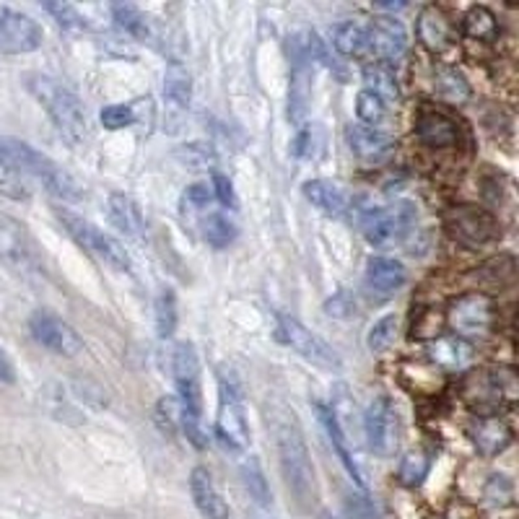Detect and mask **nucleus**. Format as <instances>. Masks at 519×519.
I'll return each instance as SVG.
<instances>
[{"label":"nucleus","mask_w":519,"mask_h":519,"mask_svg":"<svg viewBox=\"0 0 519 519\" xmlns=\"http://www.w3.org/2000/svg\"><path fill=\"white\" fill-rule=\"evenodd\" d=\"M26 86L35 94V99L42 105V109L47 112L57 135L65 144L73 145V148L86 144V138H89L86 109L65 84H60L57 78L45 75V73H32V75H26Z\"/></svg>","instance_id":"1"},{"label":"nucleus","mask_w":519,"mask_h":519,"mask_svg":"<svg viewBox=\"0 0 519 519\" xmlns=\"http://www.w3.org/2000/svg\"><path fill=\"white\" fill-rule=\"evenodd\" d=\"M3 148L8 151L11 162L16 164V169L26 179H35L36 185H42L50 195L60 197L65 203H78L86 197V190L78 179L73 177L71 172H65L57 162H53L47 154L36 151L24 141H3Z\"/></svg>","instance_id":"2"},{"label":"nucleus","mask_w":519,"mask_h":519,"mask_svg":"<svg viewBox=\"0 0 519 519\" xmlns=\"http://www.w3.org/2000/svg\"><path fill=\"white\" fill-rule=\"evenodd\" d=\"M172 374L177 387V403L182 408V434L187 442H193L197 449H203L208 442L200 429V415H203V387H200V361L195 348L190 343L175 345L172 354Z\"/></svg>","instance_id":"3"},{"label":"nucleus","mask_w":519,"mask_h":519,"mask_svg":"<svg viewBox=\"0 0 519 519\" xmlns=\"http://www.w3.org/2000/svg\"><path fill=\"white\" fill-rule=\"evenodd\" d=\"M275 444H278V463H281V473H284L288 491L294 494L299 506H304V509L314 506L317 475H314V465H312L302 431L291 424H281L275 429Z\"/></svg>","instance_id":"4"},{"label":"nucleus","mask_w":519,"mask_h":519,"mask_svg":"<svg viewBox=\"0 0 519 519\" xmlns=\"http://www.w3.org/2000/svg\"><path fill=\"white\" fill-rule=\"evenodd\" d=\"M55 218L60 221V226L65 229V234L71 236L81 250H86L96 260H102L105 265L117 270V273H127L130 270V265H133L130 255L123 247V242H117L112 234L94 226L89 218L73 214L71 208H55Z\"/></svg>","instance_id":"5"},{"label":"nucleus","mask_w":519,"mask_h":519,"mask_svg":"<svg viewBox=\"0 0 519 519\" xmlns=\"http://www.w3.org/2000/svg\"><path fill=\"white\" fill-rule=\"evenodd\" d=\"M358 226L369 245L374 247H393L400 245L415 226V205L400 200L394 205H361L356 211Z\"/></svg>","instance_id":"6"},{"label":"nucleus","mask_w":519,"mask_h":519,"mask_svg":"<svg viewBox=\"0 0 519 519\" xmlns=\"http://www.w3.org/2000/svg\"><path fill=\"white\" fill-rule=\"evenodd\" d=\"M215 436L232 452H242L250 444V426L245 415V397L239 382L232 372H221L218 376V418H215Z\"/></svg>","instance_id":"7"},{"label":"nucleus","mask_w":519,"mask_h":519,"mask_svg":"<svg viewBox=\"0 0 519 519\" xmlns=\"http://www.w3.org/2000/svg\"><path fill=\"white\" fill-rule=\"evenodd\" d=\"M275 341L284 343L294 354H299L304 361L320 366V369H330V372L341 369V358L335 354V348L327 345L317 333H312L306 324H302L291 314L275 317Z\"/></svg>","instance_id":"8"},{"label":"nucleus","mask_w":519,"mask_h":519,"mask_svg":"<svg viewBox=\"0 0 519 519\" xmlns=\"http://www.w3.org/2000/svg\"><path fill=\"white\" fill-rule=\"evenodd\" d=\"M444 226H447L449 236L467 250L485 247L502 236V226H499L496 215L488 214L484 208H475V205H457L447 211Z\"/></svg>","instance_id":"9"},{"label":"nucleus","mask_w":519,"mask_h":519,"mask_svg":"<svg viewBox=\"0 0 519 519\" xmlns=\"http://www.w3.org/2000/svg\"><path fill=\"white\" fill-rule=\"evenodd\" d=\"M496 320V304L488 294L473 291L449 304V324L457 338H484Z\"/></svg>","instance_id":"10"},{"label":"nucleus","mask_w":519,"mask_h":519,"mask_svg":"<svg viewBox=\"0 0 519 519\" xmlns=\"http://www.w3.org/2000/svg\"><path fill=\"white\" fill-rule=\"evenodd\" d=\"M0 263H5L16 273H39L42 270V260L36 252L32 234L26 232V226L11 218L8 214H0Z\"/></svg>","instance_id":"11"},{"label":"nucleus","mask_w":519,"mask_h":519,"mask_svg":"<svg viewBox=\"0 0 519 519\" xmlns=\"http://www.w3.org/2000/svg\"><path fill=\"white\" fill-rule=\"evenodd\" d=\"M364 436L366 444L376 457H393L397 442H400V421L393 400L387 394H379L369 403L364 415Z\"/></svg>","instance_id":"12"},{"label":"nucleus","mask_w":519,"mask_h":519,"mask_svg":"<svg viewBox=\"0 0 519 519\" xmlns=\"http://www.w3.org/2000/svg\"><path fill=\"white\" fill-rule=\"evenodd\" d=\"M29 333L42 348L53 351L57 356H75L84 351L81 335L50 309H36L29 317Z\"/></svg>","instance_id":"13"},{"label":"nucleus","mask_w":519,"mask_h":519,"mask_svg":"<svg viewBox=\"0 0 519 519\" xmlns=\"http://www.w3.org/2000/svg\"><path fill=\"white\" fill-rule=\"evenodd\" d=\"M42 26L35 18L0 5V55H26L42 47Z\"/></svg>","instance_id":"14"},{"label":"nucleus","mask_w":519,"mask_h":519,"mask_svg":"<svg viewBox=\"0 0 519 519\" xmlns=\"http://www.w3.org/2000/svg\"><path fill=\"white\" fill-rule=\"evenodd\" d=\"M408 281V270L403 263H397L393 257H372L366 263V275H364V286L374 296L376 302L393 299L400 288Z\"/></svg>","instance_id":"15"},{"label":"nucleus","mask_w":519,"mask_h":519,"mask_svg":"<svg viewBox=\"0 0 519 519\" xmlns=\"http://www.w3.org/2000/svg\"><path fill=\"white\" fill-rule=\"evenodd\" d=\"M408 50V36L400 21L394 18H376L369 26V55L374 60L394 63Z\"/></svg>","instance_id":"16"},{"label":"nucleus","mask_w":519,"mask_h":519,"mask_svg":"<svg viewBox=\"0 0 519 519\" xmlns=\"http://www.w3.org/2000/svg\"><path fill=\"white\" fill-rule=\"evenodd\" d=\"M345 138H348L351 151L364 162H387L394 154V145H397L394 138H390L387 133L366 125H348Z\"/></svg>","instance_id":"17"},{"label":"nucleus","mask_w":519,"mask_h":519,"mask_svg":"<svg viewBox=\"0 0 519 519\" xmlns=\"http://www.w3.org/2000/svg\"><path fill=\"white\" fill-rule=\"evenodd\" d=\"M190 494L197 512L205 519H229V504L224 502L221 491L215 488L214 475L205 467H195L190 473Z\"/></svg>","instance_id":"18"},{"label":"nucleus","mask_w":519,"mask_h":519,"mask_svg":"<svg viewBox=\"0 0 519 519\" xmlns=\"http://www.w3.org/2000/svg\"><path fill=\"white\" fill-rule=\"evenodd\" d=\"M470 439L484 457H496L499 452L512 444V429L499 415H484V418L473 421Z\"/></svg>","instance_id":"19"},{"label":"nucleus","mask_w":519,"mask_h":519,"mask_svg":"<svg viewBox=\"0 0 519 519\" xmlns=\"http://www.w3.org/2000/svg\"><path fill=\"white\" fill-rule=\"evenodd\" d=\"M415 135L418 141L429 148H449V145L457 144L460 138V130H457V123L447 117L444 112H436V109H429L418 117L415 123Z\"/></svg>","instance_id":"20"},{"label":"nucleus","mask_w":519,"mask_h":519,"mask_svg":"<svg viewBox=\"0 0 519 519\" xmlns=\"http://www.w3.org/2000/svg\"><path fill=\"white\" fill-rule=\"evenodd\" d=\"M304 197L314 208H320L324 215H333V218H341L351 208L345 190L341 185L330 182V179H309V182H304Z\"/></svg>","instance_id":"21"},{"label":"nucleus","mask_w":519,"mask_h":519,"mask_svg":"<svg viewBox=\"0 0 519 519\" xmlns=\"http://www.w3.org/2000/svg\"><path fill=\"white\" fill-rule=\"evenodd\" d=\"M107 214L109 221H112V226L120 229L125 236H133V239L144 236L145 232L144 211H141V205H138L130 195H125V193H112L107 200Z\"/></svg>","instance_id":"22"},{"label":"nucleus","mask_w":519,"mask_h":519,"mask_svg":"<svg viewBox=\"0 0 519 519\" xmlns=\"http://www.w3.org/2000/svg\"><path fill=\"white\" fill-rule=\"evenodd\" d=\"M317 415H320V424H323V429L324 434H327V439H330V444H333V449H335L338 457H341L343 467L348 470V475H351L358 485H364V473H361L356 457H354V452L348 447V439H345V431H343L338 415L333 413V408H324V405H317Z\"/></svg>","instance_id":"23"},{"label":"nucleus","mask_w":519,"mask_h":519,"mask_svg":"<svg viewBox=\"0 0 519 519\" xmlns=\"http://www.w3.org/2000/svg\"><path fill=\"white\" fill-rule=\"evenodd\" d=\"M429 356L434 364H439L447 372H463L473 364V345L457 335H444L431 343Z\"/></svg>","instance_id":"24"},{"label":"nucleus","mask_w":519,"mask_h":519,"mask_svg":"<svg viewBox=\"0 0 519 519\" xmlns=\"http://www.w3.org/2000/svg\"><path fill=\"white\" fill-rule=\"evenodd\" d=\"M333 47L348 57H372L369 55V26L358 21H343L333 26Z\"/></svg>","instance_id":"25"},{"label":"nucleus","mask_w":519,"mask_h":519,"mask_svg":"<svg viewBox=\"0 0 519 519\" xmlns=\"http://www.w3.org/2000/svg\"><path fill=\"white\" fill-rule=\"evenodd\" d=\"M164 99L177 109H187L193 102V78L182 63H169L164 73Z\"/></svg>","instance_id":"26"},{"label":"nucleus","mask_w":519,"mask_h":519,"mask_svg":"<svg viewBox=\"0 0 519 519\" xmlns=\"http://www.w3.org/2000/svg\"><path fill=\"white\" fill-rule=\"evenodd\" d=\"M364 84H366V89L364 91H372L384 105H387V102H397V96H400L397 78H394L393 68L384 65V63H369V65L364 68Z\"/></svg>","instance_id":"27"},{"label":"nucleus","mask_w":519,"mask_h":519,"mask_svg":"<svg viewBox=\"0 0 519 519\" xmlns=\"http://www.w3.org/2000/svg\"><path fill=\"white\" fill-rule=\"evenodd\" d=\"M418 36L429 50H442L449 42V24L442 16V11H436L434 5L424 8L418 16Z\"/></svg>","instance_id":"28"},{"label":"nucleus","mask_w":519,"mask_h":519,"mask_svg":"<svg viewBox=\"0 0 519 519\" xmlns=\"http://www.w3.org/2000/svg\"><path fill=\"white\" fill-rule=\"evenodd\" d=\"M0 195L8 200H26L32 195L29 179L24 177L16 169V164L11 162L8 151L3 148V141H0Z\"/></svg>","instance_id":"29"},{"label":"nucleus","mask_w":519,"mask_h":519,"mask_svg":"<svg viewBox=\"0 0 519 519\" xmlns=\"http://www.w3.org/2000/svg\"><path fill=\"white\" fill-rule=\"evenodd\" d=\"M463 32L470 39H478V42H494L496 35H499L496 16L485 5H473L463 18Z\"/></svg>","instance_id":"30"},{"label":"nucleus","mask_w":519,"mask_h":519,"mask_svg":"<svg viewBox=\"0 0 519 519\" xmlns=\"http://www.w3.org/2000/svg\"><path fill=\"white\" fill-rule=\"evenodd\" d=\"M112 18L115 24L130 35L133 39H148L151 36V26H148V18L141 8L130 5V3H115L112 5Z\"/></svg>","instance_id":"31"},{"label":"nucleus","mask_w":519,"mask_h":519,"mask_svg":"<svg viewBox=\"0 0 519 519\" xmlns=\"http://www.w3.org/2000/svg\"><path fill=\"white\" fill-rule=\"evenodd\" d=\"M429 470H431L429 452H424V449H415V452H408V454L403 457V463H400V470H397V478H400V484L403 485H408V488H415V485H421L424 481H426Z\"/></svg>","instance_id":"32"},{"label":"nucleus","mask_w":519,"mask_h":519,"mask_svg":"<svg viewBox=\"0 0 519 519\" xmlns=\"http://www.w3.org/2000/svg\"><path fill=\"white\" fill-rule=\"evenodd\" d=\"M154 309H156V333H159V338H172L175 330H177V296H175V291L169 286L162 288Z\"/></svg>","instance_id":"33"},{"label":"nucleus","mask_w":519,"mask_h":519,"mask_svg":"<svg viewBox=\"0 0 519 519\" xmlns=\"http://www.w3.org/2000/svg\"><path fill=\"white\" fill-rule=\"evenodd\" d=\"M203 236L211 247L224 250L236 239V226L224 214H211L203 221Z\"/></svg>","instance_id":"34"},{"label":"nucleus","mask_w":519,"mask_h":519,"mask_svg":"<svg viewBox=\"0 0 519 519\" xmlns=\"http://www.w3.org/2000/svg\"><path fill=\"white\" fill-rule=\"evenodd\" d=\"M242 484L247 488L252 502L260 504V506H268L270 504L268 481H265V475H263V470H260V465H257L255 457H250V460L242 465Z\"/></svg>","instance_id":"35"},{"label":"nucleus","mask_w":519,"mask_h":519,"mask_svg":"<svg viewBox=\"0 0 519 519\" xmlns=\"http://www.w3.org/2000/svg\"><path fill=\"white\" fill-rule=\"evenodd\" d=\"M436 94L452 105H463L470 99V86L457 71H439L436 73Z\"/></svg>","instance_id":"36"},{"label":"nucleus","mask_w":519,"mask_h":519,"mask_svg":"<svg viewBox=\"0 0 519 519\" xmlns=\"http://www.w3.org/2000/svg\"><path fill=\"white\" fill-rule=\"evenodd\" d=\"M394 338H397V317L394 314H384L382 320H376L366 335V345L372 354H384L393 348Z\"/></svg>","instance_id":"37"},{"label":"nucleus","mask_w":519,"mask_h":519,"mask_svg":"<svg viewBox=\"0 0 519 519\" xmlns=\"http://www.w3.org/2000/svg\"><path fill=\"white\" fill-rule=\"evenodd\" d=\"M484 499L488 506H496V509H504L509 504L514 502V484L502 475V473H494L484 485Z\"/></svg>","instance_id":"38"},{"label":"nucleus","mask_w":519,"mask_h":519,"mask_svg":"<svg viewBox=\"0 0 519 519\" xmlns=\"http://www.w3.org/2000/svg\"><path fill=\"white\" fill-rule=\"evenodd\" d=\"M356 115L366 127H376L387 117V105L379 96H374L372 91H361L356 99Z\"/></svg>","instance_id":"39"},{"label":"nucleus","mask_w":519,"mask_h":519,"mask_svg":"<svg viewBox=\"0 0 519 519\" xmlns=\"http://www.w3.org/2000/svg\"><path fill=\"white\" fill-rule=\"evenodd\" d=\"M512 275H514V260H512L509 255H499V257L488 260L484 268L478 270V278L485 281V284H491V286H504V284H509Z\"/></svg>","instance_id":"40"},{"label":"nucleus","mask_w":519,"mask_h":519,"mask_svg":"<svg viewBox=\"0 0 519 519\" xmlns=\"http://www.w3.org/2000/svg\"><path fill=\"white\" fill-rule=\"evenodd\" d=\"M50 16L55 18V24L65 32H75V29H84L86 26V18L81 16L73 5L68 3H45L42 5Z\"/></svg>","instance_id":"41"},{"label":"nucleus","mask_w":519,"mask_h":519,"mask_svg":"<svg viewBox=\"0 0 519 519\" xmlns=\"http://www.w3.org/2000/svg\"><path fill=\"white\" fill-rule=\"evenodd\" d=\"M343 512H345V519H384L374 502L364 494H348L343 502Z\"/></svg>","instance_id":"42"},{"label":"nucleus","mask_w":519,"mask_h":519,"mask_svg":"<svg viewBox=\"0 0 519 519\" xmlns=\"http://www.w3.org/2000/svg\"><path fill=\"white\" fill-rule=\"evenodd\" d=\"M99 120L107 130H123V127H130L135 123V112L130 105H109V107L102 109Z\"/></svg>","instance_id":"43"},{"label":"nucleus","mask_w":519,"mask_h":519,"mask_svg":"<svg viewBox=\"0 0 519 519\" xmlns=\"http://www.w3.org/2000/svg\"><path fill=\"white\" fill-rule=\"evenodd\" d=\"M211 200H214V190H211V185L197 182V185H190V187L185 190V195H182V205H185V208H190V211H203V208H208V205H211Z\"/></svg>","instance_id":"44"},{"label":"nucleus","mask_w":519,"mask_h":519,"mask_svg":"<svg viewBox=\"0 0 519 519\" xmlns=\"http://www.w3.org/2000/svg\"><path fill=\"white\" fill-rule=\"evenodd\" d=\"M491 390L499 400H514L517 397V379H514V372L512 369H499L491 374Z\"/></svg>","instance_id":"45"},{"label":"nucleus","mask_w":519,"mask_h":519,"mask_svg":"<svg viewBox=\"0 0 519 519\" xmlns=\"http://www.w3.org/2000/svg\"><path fill=\"white\" fill-rule=\"evenodd\" d=\"M317 127L314 125H299V133H296V138H294V145H291V151L299 156V159H312L314 156V148H317Z\"/></svg>","instance_id":"46"},{"label":"nucleus","mask_w":519,"mask_h":519,"mask_svg":"<svg viewBox=\"0 0 519 519\" xmlns=\"http://www.w3.org/2000/svg\"><path fill=\"white\" fill-rule=\"evenodd\" d=\"M211 190H214V197L221 203V205H226V208H236V195H234V185L229 182V177H224V175H214V185H211Z\"/></svg>","instance_id":"47"},{"label":"nucleus","mask_w":519,"mask_h":519,"mask_svg":"<svg viewBox=\"0 0 519 519\" xmlns=\"http://www.w3.org/2000/svg\"><path fill=\"white\" fill-rule=\"evenodd\" d=\"M327 314L330 317H351L356 314V302L348 291H341L333 302H327Z\"/></svg>","instance_id":"48"},{"label":"nucleus","mask_w":519,"mask_h":519,"mask_svg":"<svg viewBox=\"0 0 519 519\" xmlns=\"http://www.w3.org/2000/svg\"><path fill=\"white\" fill-rule=\"evenodd\" d=\"M0 382H5V384L16 382V369H14L11 358H8V354L3 348H0Z\"/></svg>","instance_id":"49"}]
</instances>
